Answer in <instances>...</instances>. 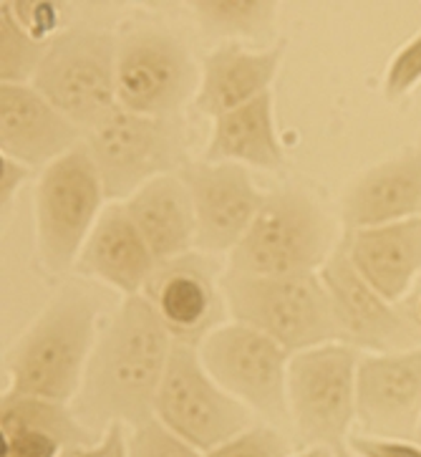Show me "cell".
<instances>
[{"label":"cell","instance_id":"obj_26","mask_svg":"<svg viewBox=\"0 0 421 457\" xmlns=\"http://www.w3.org/2000/svg\"><path fill=\"white\" fill-rule=\"evenodd\" d=\"M127 455L129 457H204L197 447L182 440L161 420L152 417L127 432Z\"/></svg>","mask_w":421,"mask_h":457},{"label":"cell","instance_id":"obj_17","mask_svg":"<svg viewBox=\"0 0 421 457\" xmlns=\"http://www.w3.org/2000/svg\"><path fill=\"white\" fill-rule=\"evenodd\" d=\"M157 266L160 263L154 253L149 251L144 236L134 225L124 203L103 207L76 261V270L81 276L102 280L124 294V298L142 295L146 280L152 278Z\"/></svg>","mask_w":421,"mask_h":457},{"label":"cell","instance_id":"obj_33","mask_svg":"<svg viewBox=\"0 0 421 457\" xmlns=\"http://www.w3.org/2000/svg\"><path fill=\"white\" fill-rule=\"evenodd\" d=\"M30 175H33V170L29 164L18 162L13 157H0V210H3V215L11 210L18 192L29 182Z\"/></svg>","mask_w":421,"mask_h":457},{"label":"cell","instance_id":"obj_4","mask_svg":"<svg viewBox=\"0 0 421 457\" xmlns=\"http://www.w3.org/2000/svg\"><path fill=\"white\" fill-rule=\"evenodd\" d=\"M341 237L320 205L298 187L265 195L260 212L230 253L227 270L245 276L318 273Z\"/></svg>","mask_w":421,"mask_h":457},{"label":"cell","instance_id":"obj_22","mask_svg":"<svg viewBox=\"0 0 421 457\" xmlns=\"http://www.w3.org/2000/svg\"><path fill=\"white\" fill-rule=\"evenodd\" d=\"M204 162L250 164L260 170L283 167L285 149L277 137L276 104L270 91L215 119Z\"/></svg>","mask_w":421,"mask_h":457},{"label":"cell","instance_id":"obj_13","mask_svg":"<svg viewBox=\"0 0 421 457\" xmlns=\"http://www.w3.org/2000/svg\"><path fill=\"white\" fill-rule=\"evenodd\" d=\"M222 276L215 255L192 251L154 268L142 295L157 311L172 339L200 346L215 328L225 326L230 313Z\"/></svg>","mask_w":421,"mask_h":457},{"label":"cell","instance_id":"obj_2","mask_svg":"<svg viewBox=\"0 0 421 457\" xmlns=\"http://www.w3.org/2000/svg\"><path fill=\"white\" fill-rule=\"evenodd\" d=\"M99 291L81 280L63 283L8 354V389L13 395L71 404L99 339Z\"/></svg>","mask_w":421,"mask_h":457},{"label":"cell","instance_id":"obj_23","mask_svg":"<svg viewBox=\"0 0 421 457\" xmlns=\"http://www.w3.org/2000/svg\"><path fill=\"white\" fill-rule=\"evenodd\" d=\"M38 429L56 437L63 447L94 443L96 437L88 432L73 414L71 404L44 397L3 392L0 399V429Z\"/></svg>","mask_w":421,"mask_h":457},{"label":"cell","instance_id":"obj_29","mask_svg":"<svg viewBox=\"0 0 421 457\" xmlns=\"http://www.w3.org/2000/svg\"><path fill=\"white\" fill-rule=\"evenodd\" d=\"M3 457H61L63 445L38 429H0Z\"/></svg>","mask_w":421,"mask_h":457},{"label":"cell","instance_id":"obj_1","mask_svg":"<svg viewBox=\"0 0 421 457\" xmlns=\"http://www.w3.org/2000/svg\"><path fill=\"white\" fill-rule=\"evenodd\" d=\"M175 339L144 295H127L88 356L76 420L99 440L114 425L136 428L154 417Z\"/></svg>","mask_w":421,"mask_h":457},{"label":"cell","instance_id":"obj_21","mask_svg":"<svg viewBox=\"0 0 421 457\" xmlns=\"http://www.w3.org/2000/svg\"><path fill=\"white\" fill-rule=\"evenodd\" d=\"M157 263L182 258L197 248V218L187 185L179 175L146 182L124 203Z\"/></svg>","mask_w":421,"mask_h":457},{"label":"cell","instance_id":"obj_3","mask_svg":"<svg viewBox=\"0 0 421 457\" xmlns=\"http://www.w3.org/2000/svg\"><path fill=\"white\" fill-rule=\"evenodd\" d=\"M222 294L233 321L270 337L291 354L341 341L318 273L245 276L225 270Z\"/></svg>","mask_w":421,"mask_h":457},{"label":"cell","instance_id":"obj_27","mask_svg":"<svg viewBox=\"0 0 421 457\" xmlns=\"http://www.w3.org/2000/svg\"><path fill=\"white\" fill-rule=\"evenodd\" d=\"M291 443L280 429L270 425H255L230 443L204 453V457H288Z\"/></svg>","mask_w":421,"mask_h":457},{"label":"cell","instance_id":"obj_14","mask_svg":"<svg viewBox=\"0 0 421 457\" xmlns=\"http://www.w3.org/2000/svg\"><path fill=\"white\" fill-rule=\"evenodd\" d=\"M356 422L366 437L417 443L421 425V346L361 356L356 374Z\"/></svg>","mask_w":421,"mask_h":457},{"label":"cell","instance_id":"obj_19","mask_svg":"<svg viewBox=\"0 0 421 457\" xmlns=\"http://www.w3.org/2000/svg\"><path fill=\"white\" fill-rule=\"evenodd\" d=\"M421 215V149H411L363 172L343 197L346 233Z\"/></svg>","mask_w":421,"mask_h":457},{"label":"cell","instance_id":"obj_28","mask_svg":"<svg viewBox=\"0 0 421 457\" xmlns=\"http://www.w3.org/2000/svg\"><path fill=\"white\" fill-rule=\"evenodd\" d=\"M421 84V30L404 44L386 69L384 79V94L389 102H396L401 96H407Z\"/></svg>","mask_w":421,"mask_h":457},{"label":"cell","instance_id":"obj_32","mask_svg":"<svg viewBox=\"0 0 421 457\" xmlns=\"http://www.w3.org/2000/svg\"><path fill=\"white\" fill-rule=\"evenodd\" d=\"M61 457H129L127 455V428L114 425L94 443L66 447Z\"/></svg>","mask_w":421,"mask_h":457},{"label":"cell","instance_id":"obj_15","mask_svg":"<svg viewBox=\"0 0 421 457\" xmlns=\"http://www.w3.org/2000/svg\"><path fill=\"white\" fill-rule=\"evenodd\" d=\"M179 178L187 185L197 218V251L207 255L233 253L265 203L247 167L189 160Z\"/></svg>","mask_w":421,"mask_h":457},{"label":"cell","instance_id":"obj_12","mask_svg":"<svg viewBox=\"0 0 421 457\" xmlns=\"http://www.w3.org/2000/svg\"><path fill=\"white\" fill-rule=\"evenodd\" d=\"M318 276L331 298L343 344L368 354H389L421 346V326L414 313L396 309V303L386 301L359 276V270L351 266L343 236L328 261L320 266Z\"/></svg>","mask_w":421,"mask_h":457},{"label":"cell","instance_id":"obj_11","mask_svg":"<svg viewBox=\"0 0 421 457\" xmlns=\"http://www.w3.org/2000/svg\"><path fill=\"white\" fill-rule=\"evenodd\" d=\"M202 71H197L189 48L172 33L136 29L119 41V106L146 117H177L197 96Z\"/></svg>","mask_w":421,"mask_h":457},{"label":"cell","instance_id":"obj_31","mask_svg":"<svg viewBox=\"0 0 421 457\" xmlns=\"http://www.w3.org/2000/svg\"><path fill=\"white\" fill-rule=\"evenodd\" d=\"M346 445L356 457H421V445L409 440H376V437L356 435L349 437Z\"/></svg>","mask_w":421,"mask_h":457},{"label":"cell","instance_id":"obj_24","mask_svg":"<svg viewBox=\"0 0 421 457\" xmlns=\"http://www.w3.org/2000/svg\"><path fill=\"white\" fill-rule=\"evenodd\" d=\"M200 29L212 38L270 41L276 33L277 3L273 0H197L192 3Z\"/></svg>","mask_w":421,"mask_h":457},{"label":"cell","instance_id":"obj_36","mask_svg":"<svg viewBox=\"0 0 421 457\" xmlns=\"http://www.w3.org/2000/svg\"><path fill=\"white\" fill-rule=\"evenodd\" d=\"M414 319H417L421 326V295H419V301H417V306H414Z\"/></svg>","mask_w":421,"mask_h":457},{"label":"cell","instance_id":"obj_25","mask_svg":"<svg viewBox=\"0 0 421 457\" xmlns=\"http://www.w3.org/2000/svg\"><path fill=\"white\" fill-rule=\"evenodd\" d=\"M51 38H38L29 29L21 26L15 18L11 3H0V81L26 87L33 81L45 54Z\"/></svg>","mask_w":421,"mask_h":457},{"label":"cell","instance_id":"obj_35","mask_svg":"<svg viewBox=\"0 0 421 457\" xmlns=\"http://www.w3.org/2000/svg\"><path fill=\"white\" fill-rule=\"evenodd\" d=\"M335 457H356V455L351 453L349 445L343 443V445H338V447H335Z\"/></svg>","mask_w":421,"mask_h":457},{"label":"cell","instance_id":"obj_20","mask_svg":"<svg viewBox=\"0 0 421 457\" xmlns=\"http://www.w3.org/2000/svg\"><path fill=\"white\" fill-rule=\"evenodd\" d=\"M285 44L265 51H247L227 44L207 54L202 61V79L194 96V106L204 117L218 119L243 104L270 91L277 69L283 63Z\"/></svg>","mask_w":421,"mask_h":457},{"label":"cell","instance_id":"obj_9","mask_svg":"<svg viewBox=\"0 0 421 457\" xmlns=\"http://www.w3.org/2000/svg\"><path fill=\"white\" fill-rule=\"evenodd\" d=\"M154 417L200 453H210L255 428V414L204 369L200 349L175 341Z\"/></svg>","mask_w":421,"mask_h":457},{"label":"cell","instance_id":"obj_34","mask_svg":"<svg viewBox=\"0 0 421 457\" xmlns=\"http://www.w3.org/2000/svg\"><path fill=\"white\" fill-rule=\"evenodd\" d=\"M288 457H335V447H305L303 453Z\"/></svg>","mask_w":421,"mask_h":457},{"label":"cell","instance_id":"obj_30","mask_svg":"<svg viewBox=\"0 0 421 457\" xmlns=\"http://www.w3.org/2000/svg\"><path fill=\"white\" fill-rule=\"evenodd\" d=\"M15 18L21 21L23 29H29L38 38H54L59 13L54 3H11Z\"/></svg>","mask_w":421,"mask_h":457},{"label":"cell","instance_id":"obj_6","mask_svg":"<svg viewBox=\"0 0 421 457\" xmlns=\"http://www.w3.org/2000/svg\"><path fill=\"white\" fill-rule=\"evenodd\" d=\"M103 203V179L87 142L45 167L36 187V240L45 270L66 273L76 266Z\"/></svg>","mask_w":421,"mask_h":457},{"label":"cell","instance_id":"obj_16","mask_svg":"<svg viewBox=\"0 0 421 457\" xmlns=\"http://www.w3.org/2000/svg\"><path fill=\"white\" fill-rule=\"evenodd\" d=\"M84 129L33 87H0V152L3 157H13L18 162L48 167L63 154H69L81 142Z\"/></svg>","mask_w":421,"mask_h":457},{"label":"cell","instance_id":"obj_8","mask_svg":"<svg viewBox=\"0 0 421 457\" xmlns=\"http://www.w3.org/2000/svg\"><path fill=\"white\" fill-rule=\"evenodd\" d=\"M361 352L343 341L291 356L288 412L303 447H338L356 422V374Z\"/></svg>","mask_w":421,"mask_h":457},{"label":"cell","instance_id":"obj_7","mask_svg":"<svg viewBox=\"0 0 421 457\" xmlns=\"http://www.w3.org/2000/svg\"><path fill=\"white\" fill-rule=\"evenodd\" d=\"M117 56L119 41L106 30H61L30 87L88 132L119 106Z\"/></svg>","mask_w":421,"mask_h":457},{"label":"cell","instance_id":"obj_5","mask_svg":"<svg viewBox=\"0 0 421 457\" xmlns=\"http://www.w3.org/2000/svg\"><path fill=\"white\" fill-rule=\"evenodd\" d=\"M106 200H129L146 182L179 175L189 162L187 134L179 117H146L117 106L87 132Z\"/></svg>","mask_w":421,"mask_h":457},{"label":"cell","instance_id":"obj_10","mask_svg":"<svg viewBox=\"0 0 421 457\" xmlns=\"http://www.w3.org/2000/svg\"><path fill=\"white\" fill-rule=\"evenodd\" d=\"M204 369L215 382L243 402L262 425L291 428L288 412V364L291 352L245 324L215 328L197 346Z\"/></svg>","mask_w":421,"mask_h":457},{"label":"cell","instance_id":"obj_18","mask_svg":"<svg viewBox=\"0 0 421 457\" xmlns=\"http://www.w3.org/2000/svg\"><path fill=\"white\" fill-rule=\"evenodd\" d=\"M351 266L386 301L399 303L421 273V215L343 233Z\"/></svg>","mask_w":421,"mask_h":457},{"label":"cell","instance_id":"obj_37","mask_svg":"<svg viewBox=\"0 0 421 457\" xmlns=\"http://www.w3.org/2000/svg\"><path fill=\"white\" fill-rule=\"evenodd\" d=\"M417 443L421 445V425H419V437H417Z\"/></svg>","mask_w":421,"mask_h":457}]
</instances>
